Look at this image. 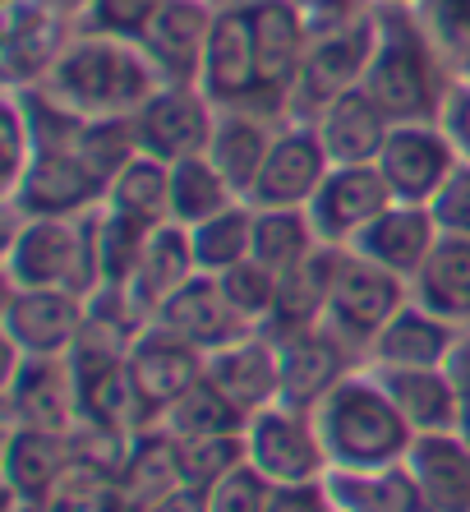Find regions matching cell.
Masks as SVG:
<instances>
[{
	"label": "cell",
	"instance_id": "cell-26",
	"mask_svg": "<svg viewBox=\"0 0 470 512\" xmlns=\"http://www.w3.org/2000/svg\"><path fill=\"white\" fill-rule=\"evenodd\" d=\"M282 130V120L272 125V116L263 111H245V107H217V125H212V139H208V157L212 167L226 176L240 199H249L254 180H259L263 162L272 153V139Z\"/></svg>",
	"mask_w": 470,
	"mask_h": 512
},
{
	"label": "cell",
	"instance_id": "cell-32",
	"mask_svg": "<svg viewBox=\"0 0 470 512\" xmlns=\"http://www.w3.org/2000/svg\"><path fill=\"white\" fill-rule=\"evenodd\" d=\"M411 300L470 333V240L438 236L434 254L411 282Z\"/></svg>",
	"mask_w": 470,
	"mask_h": 512
},
{
	"label": "cell",
	"instance_id": "cell-35",
	"mask_svg": "<svg viewBox=\"0 0 470 512\" xmlns=\"http://www.w3.org/2000/svg\"><path fill=\"white\" fill-rule=\"evenodd\" d=\"M231 203H240V194L226 185V176L212 167V157H185L171 167V222L176 227H199L208 217L226 213Z\"/></svg>",
	"mask_w": 470,
	"mask_h": 512
},
{
	"label": "cell",
	"instance_id": "cell-1",
	"mask_svg": "<svg viewBox=\"0 0 470 512\" xmlns=\"http://www.w3.org/2000/svg\"><path fill=\"white\" fill-rule=\"evenodd\" d=\"M157 74L139 42L102 33H74L70 47L60 51L56 70L37 84V93L51 97L74 120H116L134 111L157 93Z\"/></svg>",
	"mask_w": 470,
	"mask_h": 512
},
{
	"label": "cell",
	"instance_id": "cell-10",
	"mask_svg": "<svg viewBox=\"0 0 470 512\" xmlns=\"http://www.w3.org/2000/svg\"><path fill=\"white\" fill-rule=\"evenodd\" d=\"M79 33V14L65 0H14L5 5V37H0V60H5V88L24 93L37 88L56 70L60 51Z\"/></svg>",
	"mask_w": 470,
	"mask_h": 512
},
{
	"label": "cell",
	"instance_id": "cell-30",
	"mask_svg": "<svg viewBox=\"0 0 470 512\" xmlns=\"http://www.w3.org/2000/svg\"><path fill=\"white\" fill-rule=\"evenodd\" d=\"M70 462H74V439L70 434L10 425V443H5V480H10V499L14 503H42L51 489H56V480L70 471Z\"/></svg>",
	"mask_w": 470,
	"mask_h": 512
},
{
	"label": "cell",
	"instance_id": "cell-33",
	"mask_svg": "<svg viewBox=\"0 0 470 512\" xmlns=\"http://www.w3.org/2000/svg\"><path fill=\"white\" fill-rule=\"evenodd\" d=\"M102 208L143 231L166 227V222H171V167L148 153H139L130 167L106 185Z\"/></svg>",
	"mask_w": 470,
	"mask_h": 512
},
{
	"label": "cell",
	"instance_id": "cell-51",
	"mask_svg": "<svg viewBox=\"0 0 470 512\" xmlns=\"http://www.w3.org/2000/svg\"><path fill=\"white\" fill-rule=\"evenodd\" d=\"M65 5H70V10H74V14H79V5H83V0H65Z\"/></svg>",
	"mask_w": 470,
	"mask_h": 512
},
{
	"label": "cell",
	"instance_id": "cell-43",
	"mask_svg": "<svg viewBox=\"0 0 470 512\" xmlns=\"http://www.w3.org/2000/svg\"><path fill=\"white\" fill-rule=\"evenodd\" d=\"M415 14L424 33L434 37V47L443 51V60L470 74V0H420Z\"/></svg>",
	"mask_w": 470,
	"mask_h": 512
},
{
	"label": "cell",
	"instance_id": "cell-34",
	"mask_svg": "<svg viewBox=\"0 0 470 512\" xmlns=\"http://www.w3.org/2000/svg\"><path fill=\"white\" fill-rule=\"evenodd\" d=\"M189 245H194V263L199 273L222 277L231 268H240L245 259H254V208L245 199L231 203L226 213L208 217L199 227H189Z\"/></svg>",
	"mask_w": 470,
	"mask_h": 512
},
{
	"label": "cell",
	"instance_id": "cell-45",
	"mask_svg": "<svg viewBox=\"0 0 470 512\" xmlns=\"http://www.w3.org/2000/svg\"><path fill=\"white\" fill-rule=\"evenodd\" d=\"M429 213L443 236L470 240V162H457V171L443 180V190L429 199Z\"/></svg>",
	"mask_w": 470,
	"mask_h": 512
},
{
	"label": "cell",
	"instance_id": "cell-38",
	"mask_svg": "<svg viewBox=\"0 0 470 512\" xmlns=\"http://www.w3.org/2000/svg\"><path fill=\"white\" fill-rule=\"evenodd\" d=\"M74 148H79V157L97 171V180L111 185V180L139 157V130H134V116L83 120L79 130H74Z\"/></svg>",
	"mask_w": 470,
	"mask_h": 512
},
{
	"label": "cell",
	"instance_id": "cell-3",
	"mask_svg": "<svg viewBox=\"0 0 470 512\" xmlns=\"http://www.w3.org/2000/svg\"><path fill=\"white\" fill-rule=\"evenodd\" d=\"M314 425L323 439V453H328V471L332 466L360 471V466L406 462L415 443V429L406 425V416L397 411V402L374 379L369 365L351 370L314 406Z\"/></svg>",
	"mask_w": 470,
	"mask_h": 512
},
{
	"label": "cell",
	"instance_id": "cell-36",
	"mask_svg": "<svg viewBox=\"0 0 470 512\" xmlns=\"http://www.w3.org/2000/svg\"><path fill=\"white\" fill-rule=\"evenodd\" d=\"M249 416L235 402H226L208 379H199L185 397L162 411L157 429H166L171 439H212V434H245Z\"/></svg>",
	"mask_w": 470,
	"mask_h": 512
},
{
	"label": "cell",
	"instance_id": "cell-8",
	"mask_svg": "<svg viewBox=\"0 0 470 512\" xmlns=\"http://www.w3.org/2000/svg\"><path fill=\"white\" fill-rule=\"evenodd\" d=\"M0 328L10 356H70L88 333V296L60 286H10Z\"/></svg>",
	"mask_w": 470,
	"mask_h": 512
},
{
	"label": "cell",
	"instance_id": "cell-41",
	"mask_svg": "<svg viewBox=\"0 0 470 512\" xmlns=\"http://www.w3.org/2000/svg\"><path fill=\"white\" fill-rule=\"evenodd\" d=\"M226 291V300L235 305V314L249 323V328H268L272 310H277V273H268L263 263L245 259L240 268L217 277Z\"/></svg>",
	"mask_w": 470,
	"mask_h": 512
},
{
	"label": "cell",
	"instance_id": "cell-22",
	"mask_svg": "<svg viewBox=\"0 0 470 512\" xmlns=\"http://www.w3.org/2000/svg\"><path fill=\"white\" fill-rule=\"evenodd\" d=\"M461 337H466V328L424 310L420 300H406L388 319V328L374 337L365 365H374V370H443Z\"/></svg>",
	"mask_w": 470,
	"mask_h": 512
},
{
	"label": "cell",
	"instance_id": "cell-39",
	"mask_svg": "<svg viewBox=\"0 0 470 512\" xmlns=\"http://www.w3.org/2000/svg\"><path fill=\"white\" fill-rule=\"evenodd\" d=\"M185 485L208 489L245 462V434H212V439H176Z\"/></svg>",
	"mask_w": 470,
	"mask_h": 512
},
{
	"label": "cell",
	"instance_id": "cell-21",
	"mask_svg": "<svg viewBox=\"0 0 470 512\" xmlns=\"http://www.w3.org/2000/svg\"><path fill=\"white\" fill-rule=\"evenodd\" d=\"M277 337V365H282V402L314 411L323 397L337 388L355 365V351L328 328H300V333H272Z\"/></svg>",
	"mask_w": 470,
	"mask_h": 512
},
{
	"label": "cell",
	"instance_id": "cell-17",
	"mask_svg": "<svg viewBox=\"0 0 470 512\" xmlns=\"http://www.w3.org/2000/svg\"><path fill=\"white\" fill-rule=\"evenodd\" d=\"M328 171H332V157L314 125L309 120H282L268 162H263L245 203L249 208H309V199L328 180Z\"/></svg>",
	"mask_w": 470,
	"mask_h": 512
},
{
	"label": "cell",
	"instance_id": "cell-23",
	"mask_svg": "<svg viewBox=\"0 0 470 512\" xmlns=\"http://www.w3.org/2000/svg\"><path fill=\"white\" fill-rule=\"evenodd\" d=\"M309 125H314L323 148H328L332 167H374L378 153H383V143H388L392 116L378 107L374 93L360 84V88H351V93L332 97Z\"/></svg>",
	"mask_w": 470,
	"mask_h": 512
},
{
	"label": "cell",
	"instance_id": "cell-53",
	"mask_svg": "<svg viewBox=\"0 0 470 512\" xmlns=\"http://www.w3.org/2000/svg\"><path fill=\"white\" fill-rule=\"evenodd\" d=\"M5 5H14V0H5Z\"/></svg>",
	"mask_w": 470,
	"mask_h": 512
},
{
	"label": "cell",
	"instance_id": "cell-6",
	"mask_svg": "<svg viewBox=\"0 0 470 512\" xmlns=\"http://www.w3.org/2000/svg\"><path fill=\"white\" fill-rule=\"evenodd\" d=\"M411 300V282L392 277L388 268L369 263L365 254L341 250L337 273L328 286V310H323V328L332 337L351 346L355 356H369L374 337L388 328V319Z\"/></svg>",
	"mask_w": 470,
	"mask_h": 512
},
{
	"label": "cell",
	"instance_id": "cell-28",
	"mask_svg": "<svg viewBox=\"0 0 470 512\" xmlns=\"http://www.w3.org/2000/svg\"><path fill=\"white\" fill-rule=\"evenodd\" d=\"M332 512H429L420 485H415L411 466L392 462V466H332L323 476Z\"/></svg>",
	"mask_w": 470,
	"mask_h": 512
},
{
	"label": "cell",
	"instance_id": "cell-31",
	"mask_svg": "<svg viewBox=\"0 0 470 512\" xmlns=\"http://www.w3.org/2000/svg\"><path fill=\"white\" fill-rule=\"evenodd\" d=\"M374 379L388 388V397L397 402V411L415 434L457 429V383H452L447 365L443 370H374Z\"/></svg>",
	"mask_w": 470,
	"mask_h": 512
},
{
	"label": "cell",
	"instance_id": "cell-11",
	"mask_svg": "<svg viewBox=\"0 0 470 512\" xmlns=\"http://www.w3.org/2000/svg\"><path fill=\"white\" fill-rule=\"evenodd\" d=\"M249 14H254V51H259V111L286 120V102L305 70L314 28L291 0H249Z\"/></svg>",
	"mask_w": 470,
	"mask_h": 512
},
{
	"label": "cell",
	"instance_id": "cell-40",
	"mask_svg": "<svg viewBox=\"0 0 470 512\" xmlns=\"http://www.w3.org/2000/svg\"><path fill=\"white\" fill-rule=\"evenodd\" d=\"M37 157V130L33 116H28L24 93L5 88V102H0V176H5V194L19 185V176L28 171V162Z\"/></svg>",
	"mask_w": 470,
	"mask_h": 512
},
{
	"label": "cell",
	"instance_id": "cell-14",
	"mask_svg": "<svg viewBox=\"0 0 470 512\" xmlns=\"http://www.w3.org/2000/svg\"><path fill=\"white\" fill-rule=\"evenodd\" d=\"M199 88L217 107L259 111V51H254V14L249 0L240 5H217L212 14L208 51H203Z\"/></svg>",
	"mask_w": 470,
	"mask_h": 512
},
{
	"label": "cell",
	"instance_id": "cell-25",
	"mask_svg": "<svg viewBox=\"0 0 470 512\" xmlns=\"http://www.w3.org/2000/svg\"><path fill=\"white\" fill-rule=\"evenodd\" d=\"M153 323H162L166 333L185 337L189 346H199L203 356H208V351H217V346H226V342H235V337L254 333V328L235 314L231 300H226L222 282H217V277H208V273L189 277L176 296L157 310Z\"/></svg>",
	"mask_w": 470,
	"mask_h": 512
},
{
	"label": "cell",
	"instance_id": "cell-47",
	"mask_svg": "<svg viewBox=\"0 0 470 512\" xmlns=\"http://www.w3.org/2000/svg\"><path fill=\"white\" fill-rule=\"evenodd\" d=\"M268 512H332V503L323 480L318 485H272Z\"/></svg>",
	"mask_w": 470,
	"mask_h": 512
},
{
	"label": "cell",
	"instance_id": "cell-27",
	"mask_svg": "<svg viewBox=\"0 0 470 512\" xmlns=\"http://www.w3.org/2000/svg\"><path fill=\"white\" fill-rule=\"evenodd\" d=\"M406 466L429 512H470V439L461 429L415 434Z\"/></svg>",
	"mask_w": 470,
	"mask_h": 512
},
{
	"label": "cell",
	"instance_id": "cell-20",
	"mask_svg": "<svg viewBox=\"0 0 470 512\" xmlns=\"http://www.w3.org/2000/svg\"><path fill=\"white\" fill-rule=\"evenodd\" d=\"M203 379L235 402L245 416L263 411V406L282 402V365H277V337L268 328H254V333L235 337V342L208 351L203 360Z\"/></svg>",
	"mask_w": 470,
	"mask_h": 512
},
{
	"label": "cell",
	"instance_id": "cell-54",
	"mask_svg": "<svg viewBox=\"0 0 470 512\" xmlns=\"http://www.w3.org/2000/svg\"><path fill=\"white\" fill-rule=\"evenodd\" d=\"M212 5H217V0H212Z\"/></svg>",
	"mask_w": 470,
	"mask_h": 512
},
{
	"label": "cell",
	"instance_id": "cell-19",
	"mask_svg": "<svg viewBox=\"0 0 470 512\" xmlns=\"http://www.w3.org/2000/svg\"><path fill=\"white\" fill-rule=\"evenodd\" d=\"M212 0H166L148 33L139 37V51L153 65L157 84H194L203 74V51L212 33Z\"/></svg>",
	"mask_w": 470,
	"mask_h": 512
},
{
	"label": "cell",
	"instance_id": "cell-4",
	"mask_svg": "<svg viewBox=\"0 0 470 512\" xmlns=\"http://www.w3.org/2000/svg\"><path fill=\"white\" fill-rule=\"evenodd\" d=\"M10 286H60L93 296L102 286L97 268V213L88 217H19L5 245Z\"/></svg>",
	"mask_w": 470,
	"mask_h": 512
},
{
	"label": "cell",
	"instance_id": "cell-16",
	"mask_svg": "<svg viewBox=\"0 0 470 512\" xmlns=\"http://www.w3.org/2000/svg\"><path fill=\"white\" fill-rule=\"evenodd\" d=\"M457 148L443 134L438 120H406V125H392L388 143L378 153V176L388 180V190L397 203H424L443 190V180L457 171Z\"/></svg>",
	"mask_w": 470,
	"mask_h": 512
},
{
	"label": "cell",
	"instance_id": "cell-49",
	"mask_svg": "<svg viewBox=\"0 0 470 512\" xmlns=\"http://www.w3.org/2000/svg\"><path fill=\"white\" fill-rule=\"evenodd\" d=\"M153 512H208V499H203V489L194 485H180L171 499H162Z\"/></svg>",
	"mask_w": 470,
	"mask_h": 512
},
{
	"label": "cell",
	"instance_id": "cell-13",
	"mask_svg": "<svg viewBox=\"0 0 470 512\" xmlns=\"http://www.w3.org/2000/svg\"><path fill=\"white\" fill-rule=\"evenodd\" d=\"M5 406H10V425L51 429V434H70L74 439L83 411L70 356H10Z\"/></svg>",
	"mask_w": 470,
	"mask_h": 512
},
{
	"label": "cell",
	"instance_id": "cell-24",
	"mask_svg": "<svg viewBox=\"0 0 470 512\" xmlns=\"http://www.w3.org/2000/svg\"><path fill=\"white\" fill-rule=\"evenodd\" d=\"M438 236H443V231H438L434 213H429L424 203H392L388 213H378L374 222H369L365 236L355 240L351 250L365 254L378 268H388L401 282H415L424 259L434 254Z\"/></svg>",
	"mask_w": 470,
	"mask_h": 512
},
{
	"label": "cell",
	"instance_id": "cell-5",
	"mask_svg": "<svg viewBox=\"0 0 470 512\" xmlns=\"http://www.w3.org/2000/svg\"><path fill=\"white\" fill-rule=\"evenodd\" d=\"M374 42H378L374 5L337 28H318L314 42H309L305 70H300V79L291 88V102H286V120H314L332 97L365 84V70L374 60Z\"/></svg>",
	"mask_w": 470,
	"mask_h": 512
},
{
	"label": "cell",
	"instance_id": "cell-44",
	"mask_svg": "<svg viewBox=\"0 0 470 512\" xmlns=\"http://www.w3.org/2000/svg\"><path fill=\"white\" fill-rule=\"evenodd\" d=\"M203 499H208V512H268L272 480H263L249 462H240L217 485L203 489Z\"/></svg>",
	"mask_w": 470,
	"mask_h": 512
},
{
	"label": "cell",
	"instance_id": "cell-46",
	"mask_svg": "<svg viewBox=\"0 0 470 512\" xmlns=\"http://www.w3.org/2000/svg\"><path fill=\"white\" fill-rule=\"evenodd\" d=\"M438 125L452 139L461 162H470V74L466 79H452V88L443 97V111H438Z\"/></svg>",
	"mask_w": 470,
	"mask_h": 512
},
{
	"label": "cell",
	"instance_id": "cell-50",
	"mask_svg": "<svg viewBox=\"0 0 470 512\" xmlns=\"http://www.w3.org/2000/svg\"><path fill=\"white\" fill-rule=\"evenodd\" d=\"M374 5H420V0H374Z\"/></svg>",
	"mask_w": 470,
	"mask_h": 512
},
{
	"label": "cell",
	"instance_id": "cell-42",
	"mask_svg": "<svg viewBox=\"0 0 470 512\" xmlns=\"http://www.w3.org/2000/svg\"><path fill=\"white\" fill-rule=\"evenodd\" d=\"M166 0H83L79 5V28L83 33H102V37H125L139 42L148 33V24L157 19Z\"/></svg>",
	"mask_w": 470,
	"mask_h": 512
},
{
	"label": "cell",
	"instance_id": "cell-29",
	"mask_svg": "<svg viewBox=\"0 0 470 512\" xmlns=\"http://www.w3.org/2000/svg\"><path fill=\"white\" fill-rule=\"evenodd\" d=\"M189 277H199V263H194L189 231L176 227V222H166V227H157L153 236L143 240L139 263H134V273L125 277L120 286L130 291L134 305H139L148 319H157V310H162L166 300L176 296Z\"/></svg>",
	"mask_w": 470,
	"mask_h": 512
},
{
	"label": "cell",
	"instance_id": "cell-15",
	"mask_svg": "<svg viewBox=\"0 0 470 512\" xmlns=\"http://www.w3.org/2000/svg\"><path fill=\"white\" fill-rule=\"evenodd\" d=\"M203 351L189 346L185 337L166 333L162 323H148L125 351V370H130V388L139 397V411L148 429L162 420V411L176 397H185L194 383L203 379Z\"/></svg>",
	"mask_w": 470,
	"mask_h": 512
},
{
	"label": "cell",
	"instance_id": "cell-7",
	"mask_svg": "<svg viewBox=\"0 0 470 512\" xmlns=\"http://www.w3.org/2000/svg\"><path fill=\"white\" fill-rule=\"evenodd\" d=\"M245 462L272 485H318L328 476V453L318 439L314 411L272 402L245 425Z\"/></svg>",
	"mask_w": 470,
	"mask_h": 512
},
{
	"label": "cell",
	"instance_id": "cell-2",
	"mask_svg": "<svg viewBox=\"0 0 470 512\" xmlns=\"http://www.w3.org/2000/svg\"><path fill=\"white\" fill-rule=\"evenodd\" d=\"M378 42L365 70V88L374 102L392 116V125L406 120H438L452 79H443V51L424 33L415 5H374Z\"/></svg>",
	"mask_w": 470,
	"mask_h": 512
},
{
	"label": "cell",
	"instance_id": "cell-37",
	"mask_svg": "<svg viewBox=\"0 0 470 512\" xmlns=\"http://www.w3.org/2000/svg\"><path fill=\"white\" fill-rule=\"evenodd\" d=\"M318 250L314 222L305 208H254V263L282 277Z\"/></svg>",
	"mask_w": 470,
	"mask_h": 512
},
{
	"label": "cell",
	"instance_id": "cell-48",
	"mask_svg": "<svg viewBox=\"0 0 470 512\" xmlns=\"http://www.w3.org/2000/svg\"><path fill=\"white\" fill-rule=\"evenodd\" d=\"M447 370H452V383H457V429L470 439V333L457 342Z\"/></svg>",
	"mask_w": 470,
	"mask_h": 512
},
{
	"label": "cell",
	"instance_id": "cell-52",
	"mask_svg": "<svg viewBox=\"0 0 470 512\" xmlns=\"http://www.w3.org/2000/svg\"><path fill=\"white\" fill-rule=\"evenodd\" d=\"M217 5H240V0H217Z\"/></svg>",
	"mask_w": 470,
	"mask_h": 512
},
{
	"label": "cell",
	"instance_id": "cell-12",
	"mask_svg": "<svg viewBox=\"0 0 470 512\" xmlns=\"http://www.w3.org/2000/svg\"><path fill=\"white\" fill-rule=\"evenodd\" d=\"M212 125H217V102L194 84H162L139 111H134L139 153L157 157L166 167H176L185 157L208 153Z\"/></svg>",
	"mask_w": 470,
	"mask_h": 512
},
{
	"label": "cell",
	"instance_id": "cell-9",
	"mask_svg": "<svg viewBox=\"0 0 470 512\" xmlns=\"http://www.w3.org/2000/svg\"><path fill=\"white\" fill-rule=\"evenodd\" d=\"M106 199V185L97 171L79 157L70 143H42L19 185L10 190L14 217H88Z\"/></svg>",
	"mask_w": 470,
	"mask_h": 512
},
{
	"label": "cell",
	"instance_id": "cell-18",
	"mask_svg": "<svg viewBox=\"0 0 470 512\" xmlns=\"http://www.w3.org/2000/svg\"><path fill=\"white\" fill-rule=\"evenodd\" d=\"M388 180L378 176V167H332L328 180L318 185V194L309 199V222H314L318 245H337L351 250L355 240L365 236V227L378 213L392 208Z\"/></svg>",
	"mask_w": 470,
	"mask_h": 512
}]
</instances>
